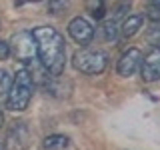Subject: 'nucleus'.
Segmentation results:
<instances>
[{"instance_id": "1", "label": "nucleus", "mask_w": 160, "mask_h": 150, "mask_svg": "<svg viewBox=\"0 0 160 150\" xmlns=\"http://www.w3.org/2000/svg\"><path fill=\"white\" fill-rule=\"evenodd\" d=\"M36 40V56L40 58L42 66L52 76H60L66 66V42L64 36L52 26H38L32 30Z\"/></svg>"}, {"instance_id": "2", "label": "nucleus", "mask_w": 160, "mask_h": 150, "mask_svg": "<svg viewBox=\"0 0 160 150\" xmlns=\"http://www.w3.org/2000/svg\"><path fill=\"white\" fill-rule=\"evenodd\" d=\"M34 92V80L32 74L28 70H18L16 76L12 78V86H10L8 94H6V108L12 112H22L28 108L30 98Z\"/></svg>"}, {"instance_id": "3", "label": "nucleus", "mask_w": 160, "mask_h": 150, "mask_svg": "<svg viewBox=\"0 0 160 150\" xmlns=\"http://www.w3.org/2000/svg\"><path fill=\"white\" fill-rule=\"evenodd\" d=\"M72 66L82 74H100L108 66V54L104 50H94V48H82L74 52L72 56Z\"/></svg>"}, {"instance_id": "4", "label": "nucleus", "mask_w": 160, "mask_h": 150, "mask_svg": "<svg viewBox=\"0 0 160 150\" xmlns=\"http://www.w3.org/2000/svg\"><path fill=\"white\" fill-rule=\"evenodd\" d=\"M8 44H10V52L20 62H30V60L36 58V40H34L32 32H28V30L16 32L10 38Z\"/></svg>"}, {"instance_id": "5", "label": "nucleus", "mask_w": 160, "mask_h": 150, "mask_svg": "<svg viewBox=\"0 0 160 150\" xmlns=\"http://www.w3.org/2000/svg\"><path fill=\"white\" fill-rule=\"evenodd\" d=\"M30 142V128L24 120H16L12 126L8 128L6 140H4V148L6 150H26Z\"/></svg>"}, {"instance_id": "6", "label": "nucleus", "mask_w": 160, "mask_h": 150, "mask_svg": "<svg viewBox=\"0 0 160 150\" xmlns=\"http://www.w3.org/2000/svg\"><path fill=\"white\" fill-rule=\"evenodd\" d=\"M142 60H144V54L140 48H128L122 52V56L118 58V64H116V72L124 78H130L140 70L142 66Z\"/></svg>"}, {"instance_id": "7", "label": "nucleus", "mask_w": 160, "mask_h": 150, "mask_svg": "<svg viewBox=\"0 0 160 150\" xmlns=\"http://www.w3.org/2000/svg\"><path fill=\"white\" fill-rule=\"evenodd\" d=\"M68 34H70V38H72L76 44L86 46V44H90L92 38H94V26L88 22L86 18L76 16V18H72L68 22Z\"/></svg>"}, {"instance_id": "8", "label": "nucleus", "mask_w": 160, "mask_h": 150, "mask_svg": "<svg viewBox=\"0 0 160 150\" xmlns=\"http://www.w3.org/2000/svg\"><path fill=\"white\" fill-rule=\"evenodd\" d=\"M140 76L144 82H156L160 80V48H154L148 52L140 66Z\"/></svg>"}, {"instance_id": "9", "label": "nucleus", "mask_w": 160, "mask_h": 150, "mask_svg": "<svg viewBox=\"0 0 160 150\" xmlns=\"http://www.w3.org/2000/svg\"><path fill=\"white\" fill-rule=\"evenodd\" d=\"M142 26H144V14H130L128 18H124L122 26H120V34H122L124 40H128V38H132Z\"/></svg>"}, {"instance_id": "10", "label": "nucleus", "mask_w": 160, "mask_h": 150, "mask_svg": "<svg viewBox=\"0 0 160 150\" xmlns=\"http://www.w3.org/2000/svg\"><path fill=\"white\" fill-rule=\"evenodd\" d=\"M70 144L68 136H64V134H50L42 140V148L44 150H64Z\"/></svg>"}, {"instance_id": "11", "label": "nucleus", "mask_w": 160, "mask_h": 150, "mask_svg": "<svg viewBox=\"0 0 160 150\" xmlns=\"http://www.w3.org/2000/svg\"><path fill=\"white\" fill-rule=\"evenodd\" d=\"M118 32H120V28H118V22H114V20H106V22L102 24V36L104 40H108V42H112V40H116L118 38Z\"/></svg>"}, {"instance_id": "12", "label": "nucleus", "mask_w": 160, "mask_h": 150, "mask_svg": "<svg viewBox=\"0 0 160 150\" xmlns=\"http://www.w3.org/2000/svg\"><path fill=\"white\" fill-rule=\"evenodd\" d=\"M144 38H146L148 44L160 48V22H154L152 26H148L146 32H144Z\"/></svg>"}, {"instance_id": "13", "label": "nucleus", "mask_w": 160, "mask_h": 150, "mask_svg": "<svg viewBox=\"0 0 160 150\" xmlns=\"http://www.w3.org/2000/svg\"><path fill=\"white\" fill-rule=\"evenodd\" d=\"M88 8H90L92 18H96V20H102L104 16H106V4L104 2H90Z\"/></svg>"}, {"instance_id": "14", "label": "nucleus", "mask_w": 160, "mask_h": 150, "mask_svg": "<svg viewBox=\"0 0 160 150\" xmlns=\"http://www.w3.org/2000/svg\"><path fill=\"white\" fill-rule=\"evenodd\" d=\"M10 86H12V76L8 74V70L0 68V94H8Z\"/></svg>"}, {"instance_id": "15", "label": "nucleus", "mask_w": 160, "mask_h": 150, "mask_svg": "<svg viewBox=\"0 0 160 150\" xmlns=\"http://www.w3.org/2000/svg\"><path fill=\"white\" fill-rule=\"evenodd\" d=\"M146 18L154 20V22H160V2H150L146 8Z\"/></svg>"}, {"instance_id": "16", "label": "nucleus", "mask_w": 160, "mask_h": 150, "mask_svg": "<svg viewBox=\"0 0 160 150\" xmlns=\"http://www.w3.org/2000/svg\"><path fill=\"white\" fill-rule=\"evenodd\" d=\"M10 44L6 42V40H0V60H6L10 56Z\"/></svg>"}, {"instance_id": "17", "label": "nucleus", "mask_w": 160, "mask_h": 150, "mask_svg": "<svg viewBox=\"0 0 160 150\" xmlns=\"http://www.w3.org/2000/svg\"><path fill=\"white\" fill-rule=\"evenodd\" d=\"M66 6H68L66 2H48V10H50L52 14H58L60 10H64Z\"/></svg>"}, {"instance_id": "18", "label": "nucleus", "mask_w": 160, "mask_h": 150, "mask_svg": "<svg viewBox=\"0 0 160 150\" xmlns=\"http://www.w3.org/2000/svg\"><path fill=\"white\" fill-rule=\"evenodd\" d=\"M2 124H4V114H2V110H0V128H2Z\"/></svg>"}, {"instance_id": "19", "label": "nucleus", "mask_w": 160, "mask_h": 150, "mask_svg": "<svg viewBox=\"0 0 160 150\" xmlns=\"http://www.w3.org/2000/svg\"><path fill=\"white\" fill-rule=\"evenodd\" d=\"M0 150H4V142H2V140H0Z\"/></svg>"}]
</instances>
